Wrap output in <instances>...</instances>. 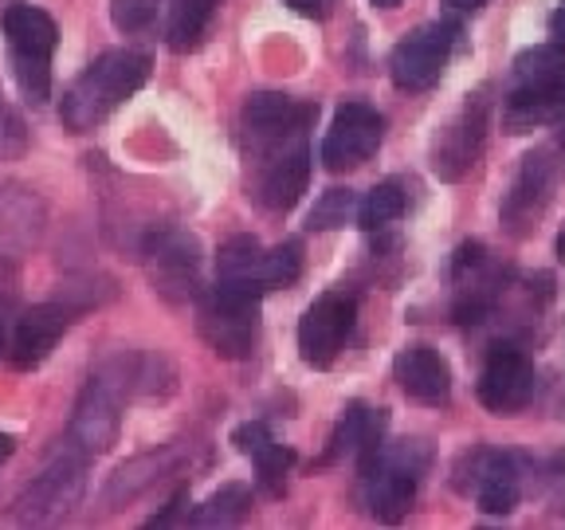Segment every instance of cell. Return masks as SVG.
Wrapping results in <instances>:
<instances>
[{
  "instance_id": "7",
  "label": "cell",
  "mask_w": 565,
  "mask_h": 530,
  "mask_svg": "<svg viewBox=\"0 0 565 530\" xmlns=\"http://www.w3.org/2000/svg\"><path fill=\"white\" fill-rule=\"evenodd\" d=\"M83 491H87V452L67 444V448L24 487V495H20L17 507H12V519L35 522V527H40V522H55L79 507Z\"/></svg>"
},
{
  "instance_id": "8",
  "label": "cell",
  "mask_w": 565,
  "mask_h": 530,
  "mask_svg": "<svg viewBox=\"0 0 565 530\" xmlns=\"http://www.w3.org/2000/svg\"><path fill=\"white\" fill-rule=\"evenodd\" d=\"M557 181H562V161H557L554 150L542 146V150H530L522 158L519 173L511 177V189L499 204V221L514 240H526L542 224L557 193Z\"/></svg>"
},
{
  "instance_id": "9",
  "label": "cell",
  "mask_w": 565,
  "mask_h": 530,
  "mask_svg": "<svg viewBox=\"0 0 565 530\" xmlns=\"http://www.w3.org/2000/svg\"><path fill=\"white\" fill-rule=\"evenodd\" d=\"M507 292V267L487 244H463L451 259V315L463 327H476L499 307Z\"/></svg>"
},
{
  "instance_id": "24",
  "label": "cell",
  "mask_w": 565,
  "mask_h": 530,
  "mask_svg": "<svg viewBox=\"0 0 565 530\" xmlns=\"http://www.w3.org/2000/svg\"><path fill=\"white\" fill-rule=\"evenodd\" d=\"M264 252L256 236H232L216 252V287L244 295H264Z\"/></svg>"
},
{
  "instance_id": "36",
  "label": "cell",
  "mask_w": 565,
  "mask_h": 530,
  "mask_svg": "<svg viewBox=\"0 0 565 530\" xmlns=\"http://www.w3.org/2000/svg\"><path fill=\"white\" fill-rule=\"evenodd\" d=\"M12 452H17V441H12L9 433H0V464H4V459H12Z\"/></svg>"
},
{
  "instance_id": "14",
  "label": "cell",
  "mask_w": 565,
  "mask_h": 530,
  "mask_svg": "<svg viewBox=\"0 0 565 530\" xmlns=\"http://www.w3.org/2000/svg\"><path fill=\"white\" fill-rule=\"evenodd\" d=\"M310 186V146L307 134L275 141L256 153V201L267 212H291Z\"/></svg>"
},
{
  "instance_id": "16",
  "label": "cell",
  "mask_w": 565,
  "mask_h": 530,
  "mask_svg": "<svg viewBox=\"0 0 565 530\" xmlns=\"http://www.w3.org/2000/svg\"><path fill=\"white\" fill-rule=\"evenodd\" d=\"M534 389H539V373L526 353L514 350V346H494L487 353L483 370L476 381V398L487 413L494 416H514L534 401Z\"/></svg>"
},
{
  "instance_id": "12",
  "label": "cell",
  "mask_w": 565,
  "mask_h": 530,
  "mask_svg": "<svg viewBox=\"0 0 565 530\" xmlns=\"http://www.w3.org/2000/svg\"><path fill=\"white\" fill-rule=\"evenodd\" d=\"M459 28L433 20L420 24L416 32H408L393 55H388V80L397 83L401 91H428L440 83L444 67H448L451 52H456Z\"/></svg>"
},
{
  "instance_id": "3",
  "label": "cell",
  "mask_w": 565,
  "mask_h": 530,
  "mask_svg": "<svg viewBox=\"0 0 565 530\" xmlns=\"http://www.w3.org/2000/svg\"><path fill=\"white\" fill-rule=\"evenodd\" d=\"M138 389V370L130 362H106L98 373H90L87 389L75 401V413L67 424V444H75L87 456H103L118 441L122 428L126 393Z\"/></svg>"
},
{
  "instance_id": "23",
  "label": "cell",
  "mask_w": 565,
  "mask_h": 530,
  "mask_svg": "<svg viewBox=\"0 0 565 530\" xmlns=\"http://www.w3.org/2000/svg\"><path fill=\"white\" fill-rule=\"evenodd\" d=\"M385 421H388L385 409H373V405H365V401L345 405L342 421H338V428L330 433L322 464H338V459H345V456H358V464H362V459L385 441Z\"/></svg>"
},
{
  "instance_id": "26",
  "label": "cell",
  "mask_w": 565,
  "mask_h": 530,
  "mask_svg": "<svg viewBox=\"0 0 565 530\" xmlns=\"http://www.w3.org/2000/svg\"><path fill=\"white\" fill-rule=\"evenodd\" d=\"M221 0H173L169 4V47L173 52H193L209 32Z\"/></svg>"
},
{
  "instance_id": "2",
  "label": "cell",
  "mask_w": 565,
  "mask_h": 530,
  "mask_svg": "<svg viewBox=\"0 0 565 530\" xmlns=\"http://www.w3.org/2000/svg\"><path fill=\"white\" fill-rule=\"evenodd\" d=\"M433 468V448L420 436L381 441L362 459V499L377 522H401L413 511L420 484Z\"/></svg>"
},
{
  "instance_id": "5",
  "label": "cell",
  "mask_w": 565,
  "mask_h": 530,
  "mask_svg": "<svg viewBox=\"0 0 565 530\" xmlns=\"http://www.w3.org/2000/svg\"><path fill=\"white\" fill-rule=\"evenodd\" d=\"M196 330L228 362H239L256 350L259 338V295L212 287L196 299Z\"/></svg>"
},
{
  "instance_id": "15",
  "label": "cell",
  "mask_w": 565,
  "mask_h": 530,
  "mask_svg": "<svg viewBox=\"0 0 565 530\" xmlns=\"http://www.w3.org/2000/svg\"><path fill=\"white\" fill-rule=\"evenodd\" d=\"M381 138H385V118L377 115V106L358 103V98L342 103L334 110L327 138H322V166L330 173L362 169L381 150Z\"/></svg>"
},
{
  "instance_id": "27",
  "label": "cell",
  "mask_w": 565,
  "mask_h": 530,
  "mask_svg": "<svg viewBox=\"0 0 565 530\" xmlns=\"http://www.w3.org/2000/svg\"><path fill=\"white\" fill-rule=\"evenodd\" d=\"M247 515H252V491L239 484H228L212 495L209 504L196 507L185 522H193V527H236V522H244Z\"/></svg>"
},
{
  "instance_id": "10",
  "label": "cell",
  "mask_w": 565,
  "mask_h": 530,
  "mask_svg": "<svg viewBox=\"0 0 565 530\" xmlns=\"http://www.w3.org/2000/svg\"><path fill=\"white\" fill-rule=\"evenodd\" d=\"M146 272L153 292L169 303L201 299V240L193 232L161 229L146 240Z\"/></svg>"
},
{
  "instance_id": "22",
  "label": "cell",
  "mask_w": 565,
  "mask_h": 530,
  "mask_svg": "<svg viewBox=\"0 0 565 530\" xmlns=\"http://www.w3.org/2000/svg\"><path fill=\"white\" fill-rule=\"evenodd\" d=\"M232 444L239 448V456H247L252 464H256L259 487H264L267 495H282L287 476H291V464H295L291 448H282V444L271 436V428L259 421L239 424L236 433H232Z\"/></svg>"
},
{
  "instance_id": "19",
  "label": "cell",
  "mask_w": 565,
  "mask_h": 530,
  "mask_svg": "<svg viewBox=\"0 0 565 530\" xmlns=\"http://www.w3.org/2000/svg\"><path fill=\"white\" fill-rule=\"evenodd\" d=\"M565 123V67L557 75L530 87H514L503 106V130L507 134H530L542 126Z\"/></svg>"
},
{
  "instance_id": "13",
  "label": "cell",
  "mask_w": 565,
  "mask_h": 530,
  "mask_svg": "<svg viewBox=\"0 0 565 530\" xmlns=\"http://www.w3.org/2000/svg\"><path fill=\"white\" fill-rule=\"evenodd\" d=\"M358 322V299L350 292H322L307 307L299 322V353L302 362L315 370H330L338 362V353L345 350Z\"/></svg>"
},
{
  "instance_id": "38",
  "label": "cell",
  "mask_w": 565,
  "mask_h": 530,
  "mask_svg": "<svg viewBox=\"0 0 565 530\" xmlns=\"http://www.w3.org/2000/svg\"><path fill=\"white\" fill-rule=\"evenodd\" d=\"M0 353H4V330H0Z\"/></svg>"
},
{
  "instance_id": "31",
  "label": "cell",
  "mask_w": 565,
  "mask_h": 530,
  "mask_svg": "<svg viewBox=\"0 0 565 530\" xmlns=\"http://www.w3.org/2000/svg\"><path fill=\"white\" fill-rule=\"evenodd\" d=\"M161 0H110V20H115L118 32L134 35L146 32V28L158 20Z\"/></svg>"
},
{
  "instance_id": "32",
  "label": "cell",
  "mask_w": 565,
  "mask_h": 530,
  "mask_svg": "<svg viewBox=\"0 0 565 530\" xmlns=\"http://www.w3.org/2000/svg\"><path fill=\"white\" fill-rule=\"evenodd\" d=\"M28 153V126L17 106L0 98V161H17Z\"/></svg>"
},
{
  "instance_id": "25",
  "label": "cell",
  "mask_w": 565,
  "mask_h": 530,
  "mask_svg": "<svg viewBox=\"0 0 565 530\" xmlns=\"http://www.w3.org/2000/svg\"><path fill=\"white\" fill-rule=\"evenodd\" d=\"M408 209V181L405 177H385L381 186H373L370 193L358 201V224L365 232H381L393 221H401Z\"/></svg>"
},
{
  "instance_id": "37",
  "label": "cell",
  "mask_w": 565,
  "mask_h": 530,
  "mask_svg": "<svg viewBox=\"0 0 565 530\" xmlns=\"http://www.w3.org/2000/svg\"><path fill=\"white\" fill-rule=\"evenodd\" d=\"M370 4H377V9H397L401 0H370Z\"/></svg>"
},
{
  "instance_id": "29",
  "label": "cell",
  "mask_w": 565,
  "mask_h": 530,
  "mask_svg": "<svg viewBox=\"0 0 565 530\" xmlns=\"http://www.w3.org/2000/svg\"><path fill=\"white\" fill-rule=\"evenodd\" d=\"M562 67H565V44H557V40L554 44H539L514 60V83L530 87V83H542L550 75H557Z\"/></svg>"
},
{
  "instance_id": "11",
  "label": "cell",
  "mask_w": 565,
  "mask_h": 530,
  "mask_svg": "<svg viewBox=\"0 0 565 530\" xmlns=\"http://www.w3.org/2000/svg\"><path fill=\"white\" fill-rule=\"evenodd\" d=\"M491 106L483 95H471L459 106L456 115L436 130L433 150H428V166L440 181H463L471 169L479 166L487 146V126H491Z\"/></svg>"
},
{
  "instance_id": "34",
  "label": "cell",
  "mask_w": 565,
  "mask_h": 530,
  "mask_svg": "<svg viewBox=\"0 0 565 530\" xmlns=\"http://www.w3.org/2000/svg\"><path fill=\"white\" fill-rule=\"evenodd\" d=\"M550 32H554L557 44H565V0L557 4V12L550 17Z\"/></svg>"
},
{
  "instance_id": "18",
  "label": "cell",
  "mask_w": 565,
  "mask_h": 530,
  "mask_svg": "<svg viewBox=\"0 0 565 530\" xmlns=\"http://www.w3.org/2000/svg\"><path fill=\"white\" fill-rule=\"evenodd\" d=\"M393 378H397L401 393L416 405L444 409L451 401V370L444 353L433 346H405L393 362Z\"/></svg>"
},
{
  "instance_id": "39",
  "label": "cell",
  "mask_w": 565,
  "mask_h": 530,
  "mask_svg": "<svg viewBox=\"0 0 565 530\" xmlns=\"http://www.w3.org/2000/svg\"><path fill=\"white\" fill-rule=\"evenodd\" d=\"M562 150H565V123H562Z\"/></svg>"
},
{
  "instance_id": "28",
  "label": "cell",
  "mask_w": 565,
  "mask_h": 530,
  "mask_svg": "<svg viewBox=\"0 0 565 530\" xmlns=\"http://www.w3.org/2000/svg\"><path fill=\"white\" fill-rule=\"evenodd\" d=\"M350 216H358V197H353L350 189H327V193L318 197L315 209H310L307 229L310 232H334V229H345Z\"/></svg>"
},
{
  "instance_id": "1",
  "label": "cell",
  "mask_w": 565,
  "mask_h": 530,
  "mask_svg": "<svg viewBox=\"0 0 565 530\" xmlns=\"http://www.w3.org/2000/svg\"><path fill=\"white\" fill-rule=\"evenodd\" d=\"M150 55L130 52V47H115V52H103L79 80L71 83L67 95H63L60 118L71 134H87L95 130L103 118H110L118 106L130 95H138L150 80Z\"/></svg>"
},
{
  "instance_id": "30",
  "label": "cell",
  "mask_w": 565,
  "mask_h": 530,
  "mask_svg": "<svg viewBox=\"0 0 565 530\" xmlns=\"http://www.w3.org/2000/svg\"><path fill=\"white\" fill-rule=\"evenodd\" d=\"M302 275V247L299 240H282L271 252H264V292H279L291 287Z\"/></svg>"
},
{
  "instance_id": "21",
  "label": "cell",
  "mask_w": 565,
  "mask_h": 530,
  "mask_svg": "<svg viewBox=\"0 0 565 530\" xmlns=\"http://www.w3.org/2000/svg\"><path fill=\"white\" fill-rule=\"evenodd\" d=\"M44 236V204L24 186H0V259H20Z\"/></svg>"
},
{
  "instance_id": "33",
  "label": "cell",
  "mask_w": 565,
  "mask_h": 530,
  "mask_svg": "<svg viewBox=\"0 0 565 530\" xmlns=\"http://www.w3.org/2000/svg\"><path fill=\"white\" fill-rule=\"evenodd\" d=\"M287 4H291L299 17H318V20H322L330 12V0H287Z\"/></svg>"
},
{
  "instance_id": "4",
  "label": "cell",
  "mask_w": 565,
  "mask_h": 530,
  "mask_svg": "<svg viewBox=\"0 0 565 530\" xmlns=\"http://www.w3.org/2000/svg\"><path fill=\"white\" fill-rule=\"evenodd\" d=\"M0 28L9 35V60H12V75H17L20 91L32 103H47L52 98V55L60 44V28L47 17L44 9L35 4H9Z\"/></svg>"
},
{
  "instance_id": "35",
  "label": "cell",
  "mask_w": 565,
  "mask_h": 530,
  "mask_svg": "<svg viewBox=\"0 0 565 530\" xmlns=\"http://www.w3.org/2000/svg\"><path fill=\"white\" fill-rule=\"evenodd\" d=\"M444 4L456 12H476V9H483V4H491V0H444Z\"/></svg>"
},
{
  "instance_id": "6",
  "label": "cell",
  "mask_w": 565,
  "mask_h": 530,
  "mask_svg": "<svg viewBox=\"0 0 565 530\" xmlns=\"http://www.w3.org/2000/svg\"><path fill=\"white\" fill-rule=\"evenodd\" d=\"M451 484L468 495L483 515H511L522 499V468L519 456L503 448H471L456 459Z\"/></svg>"
},
{
  "instance_id": "17",
  "label": "cell",
  "mask_w": 565,
  "mask_h": 530,
  "mask_svg": "<svg viewBox=\"0 0 565 530\" xmlns=\"http://www.w3.org/2000/svg\"><path fill=\"white\" fill-rule=\"evenodd\" d=\"M315 115V103H299V98L279 95V91H256L239 110V130H244V141L252 146V153H259L267 146H275V141L307 134Z\"/></svg>"
},
{
  "instance_id": "20",
  "label": "cell",
  "mask_w": 565,
  "mask_h": 530,
  "mask_svg": "<svg viewBox=\"0 0 565 530\" xmlns=\"http://www.w3.org/2000/svg\"><path fill=\"white\" fill-rule=\"evenodd\" d=\"M67 327H71V307H63V303H40V307H32L20 318L17 335H12V350H9L12 365L17 370L44 365L47 353L55 350V342L67 335Z\"/></svg>"
}]
</instances>
